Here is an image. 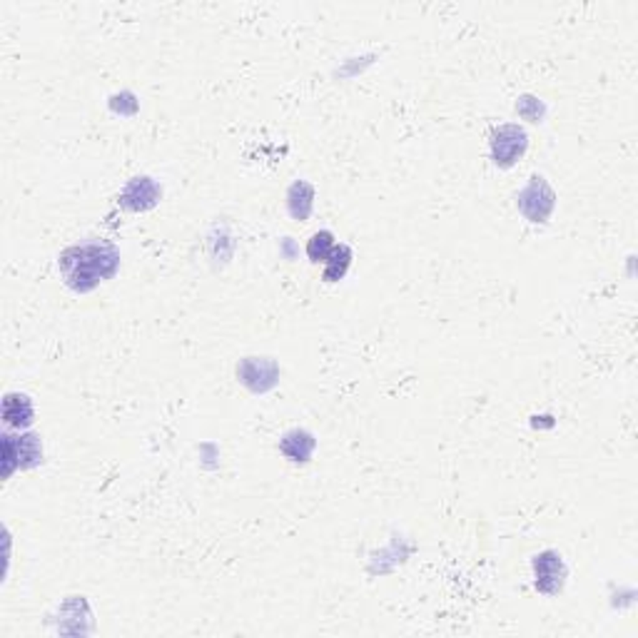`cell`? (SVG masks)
<instances>
[{
    "instance_id": "obj_7",
    "label": "cell",
    "mask_w": 638,
    "mask_h": 638,
    "mask_svg": "<svg viewBox=\"0 0 638 638\" xmlns=\"http://www.w3.org/2000/svg\"><path fill=\"white\" fill-rule=\"evenodd\" d=\"M157 197H160V190L150 177H135L133 183L127 184L120 200H123L127 210H147V207H153L157 203Z\"/></svg>"
},
{
    "instance_id": "obj_1",
    "label": "cell",
    "mask_w": 638,
    "mask_h": 638,
    "mask_svg": "<svg viewBox=\"0 0 638 638\" xmlns=\"http://www.w3.org/2000/svg\"><path fill=\"white\" fill-rule=\"evenodd\" d=\"M120 267V252L107 242L75 244L60 254V272L68 287L75 292L95 290L103 280H110Z\"/></svg>"
},
{
    "instance_id": "obj_2",
    "label": "cell",
    "mask_w": 638,
    "mask_h": 638,
    "mask_svg": "<svg viewBox=\"0 0 638 638\" xmlns=\"http://www.w3.org/2000/svg\"><path fill=\"white\" fill-rule=\"evenodd\" d=\"M553 200H556V194L546 184V180L539 177V174H533L532 183L526 184L522 194H519V210L532 223H546V217L553 210Z\"/></svg>"
},
{
    "instance_id": "obj_12",
    "label": "cell",
    "mask_w": 638,
    "mask_h": 638,
    "mask_svg": "<svg viewBox=\"0 0 638 638\" xmlns=\"http://www.w3.org/2000/svg\"><path fill=\"white\" fill-rule=\"evenodd\" d=\"M334 247H337V242H334V234L329 233V230H319V233L312 234V240L307 242V257H310L314 264H324V262L329 260V254L334 252Z\"/></svg>"
},
{
    "instance_id": "obj_11",
    "label": "cell",
    "mask_w": 638,
    "mask_h": 638,
    "mask_svg": "<svg viewBox=\"0 0 638 638\" xmlns=\"http://www.w3.org/2000/svg\"><path fill=\"white\" fill-rule=\"evenodd\" d=\"M349 264H352V250L347 244H337L334 252L329 254V260L324 262V282H339L347 274Z\"/></svg>"
},
{
    "instance_id": "obj_6",
    "label": "cell",
    "mask_w": 638,
    "mask_h": 638,
    "mask_svg": "<svg viewBox=\"0 0 638 638\" xmlns=\"http://www.w3.org/2000/svg\"><path fill=\"white\" fill-rule=\"evenodd\" d=\"M533 573H536V589L543 593H559L566 579V566L556 552H543L533 559Z\"/></svg>"
},
{
    "instance_id": "obj_8",
    "label": "cell",
    "mask_w": 638,
    "mask_h": 638,
    "mask_svg": "<svg viewBox=\"0 0 638 638\" xmlns=\"http://www.w3.org/2000/svg\"><path fill=\"white\" fill-rule=\"evenodd\" d=\"M280 449L290 462H307L314 452V436L304 429H292L282 436Z\"/></svg>"
},
{
    "instance_id": "obj_9",
    "label": "cell",
    "mask_w": 638,
    "mask_h": 638,
    "mask_svg": "<svg viewBox=\"0 0 638 638\" xmlns=\"http://www.w3.org/2000/svg\"><path fill=\"white\" fill-rule=\"evenodd\" d=\"M3 419L5 424L23 429L33 424V402L25 394H8L3 402Z\"/></svg>"
},
{
    "instance_id": "obj_10",
    "label": "cell",
    "mask_w": 638,
    "mask_h": 638,
    "mask_svg": "<svg viewBox=\"0 0 638 638\" xmlns=\"http://www.w3.org/2000/svg\"><path fill=\"white\" fill-rule=\"evenodd\" d=\"M314 204V190L310 183H294L287 193V207L294 220H307Z\"/></svg>"
},
{
    "instance_id": "obj_3",
    "label": "cell",
    "mask_w": 638,
    "mask_h": 638,
    "mask_svg": "<svg viewBox=\"0 0 638 638\" xmlns=\"http://www.w3.org/2000/svg\"><path fill=\"white\" fill-rule=\"evenodd\" d=\"M3 446H5V476L13 474V469H30L38 466L43 462V446L35 434L23 436H3Z\"/></svg>"
},
{
    "instance_id": "obj_4",
    "label": "cell",
    "mask_w": 638,
    "mask_h": 638,
    "mask_svg": "<svg viewBox=\"0 0 638 638\" xmlns=\"http://www.w3.org/2000/svg\"><path fill=\"white\" fill-rule=\"evenodd\" d=\"M526 133L519 125H502L493 130L492 137V157L499 167H512L519 157L526 153Z\"/></svg>"
},
{
    "instance_id": "obj_5",
    "label": "cell",
    "mask_w": 638,
    "mask_h": 638,
    "mask_svg": "<svg viewBox=\"0 0 638 638\" xmlns=\"http://www.w3.org/2000/svg\"><path fill=\"white\" fill-rule=\"evenodd\" d=\"M237 374H240V382L244 387H250L252 392H267L277 384V374L280 369L272 359L264 357H247L237 367Z\"/></svg>"
}]
</instances>
